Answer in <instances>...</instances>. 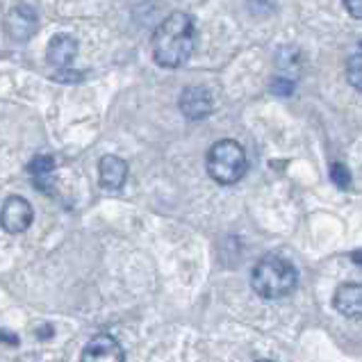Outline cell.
<instances>
[{
    "instance_id": "obj_1",
    "label": "cell",
    "mask_w": 362,
    "mask_h": 362,
    "mask_svg": "<svg viewBox=\"0 0 362 362\" xmlns=\"http://www.w3.org/2000/svg\"><path fill=\"white\" fill-rule=\"evenodd\" d=\"M196 46L194 18L185 12H173L155 28L151 48L153 59L164 69H178L187 62Z\"/></svg>"
},
{
    "instance_id": "obj_2",
    "label": "cell",
    "mask_w": 362,
    "mask_h": 362,
    "mask_svg": "<svg viewBox=\"0 0 362 362\" xmlns=\"http://www.w3.org/2000/svg\"><path fill=\"white\" fill-rule=\"evenodd\" d=\"M296 283H298L296 267L281 255H264L262 260L255 262L251 272L253 292L262 298H269V301L292 294Z\"/></svg>"
},
{
    "instance_id": "obj_3",
    "label": "cell",
    "mask_w": 362,
    "mask_h": 362,
    "mask_svg": "<svg viewBox=\"0 0 362 362\" xmlns=\"http://www.w3.org/2000/svg\"><path fill=\"white\" fill-rule=\"evenodd\" d=\"M205 167L214 182L219 185H235L240 182L248 171V158L240 141L221 139L216 141L208 153Z\"/></svg>"
},
{
    "instance_id": "obj_4",
    "label": "cell",
    "mask_w": 362,
    "mask_h": 362,
    "mask_svg": "<svg viewBox=\"0 0 362 362\" xmlns=\"http://www.w3.org/2000/svg\"><path fill=\"white\" fill-rule=\"evenodd\" d=\"M35 221V210L23 196H9L0 208V226L9 235L25 233Z\"/></svg>"
},
{
    "instance_id": "obj_5",
    "label": "cell",
    "mask_w": 362,
    "mask_h": 362,
    "mask_svg": "<svg viewBox=\"0 0 362 362\" xmlns=\"http://www.w3.org/2000/svg\"><path fill=\"white\" fill-rule=\"evenodd\" d=\"M37 28H39V18L35 7L30 5H14L5 16V33L16 44H23V41L33 39Z\"/></svg>"
},
{
    "instance_id": "obj_6",
    "label": "cell",
    "mask_w": 362,
    "mask_h": 362,
    "mask_svg": "<svg viewBox=\"0 0 362 362\" xmlns=\"http://www.w3.org/2000/svg\"><path fill=\"white\" fill-rule=\"evenodd\" d=\"M80 362H126V351L110 333H98L82 349Z\"/></svg>"
},
{
    "instance_id": "obj_7",
    "label": "cell",
    "mask_w": 362,
    "mask_h": 362,
    "mask_svg": "<svg viewBox=\"0 0 362 362\" xmlns=\"http://www.w3.org/2000/svg\"><path fill=\"white\" fill-rule=\"evenodd\" d=\"M212 107H214V98H212L208 87L192 85V87L182 89V94H180V112L185 115V119L201 121V119L212 115Z\"/></svg>"
},
{
    "instance_id": "obj_8",
    "label": "cell",
    "mask_w": 362,
    "mask_h": 362,
    "mask_svg": "<svg viewBox=\"0 0 362 362\" xmlns=\"http://www.w3.org/2000/svg\"><path fill=\"white\" fill-rule=\"evenodd\" d=\"M76 57H78V39L76 37L62 33V35H55L53 39H50L48 50H46V59H48L50 66H55L59 71L71 69Z\"/></svg>"
},
{
    "instance_id": "obj_9",
    "label": "cell",
    "mask_w": 362,
    "mask_h": 362,
    "mask_svg": "<svg viewBox=\"0 0 362 362\" xmlns=\"http://www.w3.org/2000/svg\"><path fill=\"white\" fill-rule=\"evenodd\" d=\"M333 308L342 317H362V283H344L335 289Z\"/></svg>"
},
{
    "instance_id": "obj_10",
    "label": "cell",
    "mask_w": 362,
    "mask_h": 362,
    "mask_svg": "<svg viewBox=\"0 0 362 362\" xmlns=\"http://www.w3.org/2000/svg\"><path fill=\"white\" fill-rule=\"evenodd\" d=\"M98 178L105 189H121L128 180V162L121 160L119 155H105L98 162Z\"/></svg>"
},
{
    "instance_id": "obj_11",
    "label": "cell",
    "mask_w": 362,
    "mask_h": 362,
    "mask_svg": "<svg viewBox=\"0 0 362 362\" xmlns=\"http://www.w3.org/2000/svg\"><path fill=\"white\" fill-rule=\"evenodd\" d=\"M55 169H57V164H55L53 155H37V158L28 164V171H30V175H33L35 187L41 189V192H46V194L53 192V173H55Z\"/></svg>"
},
{
    "instance_id": "obj_12",
    "label": "cell",
    "mask_w": 362,
    "mask_h": 362,
    "mask_svg": "<svg viewBox=\"0 0 362 362\" xmlns=\"http://www.w3.org/2000/svg\"><path fill=\"white\" fill-rule=\"evenodd\" d=\"M346 80H349V85L362 91V53L354 55L349 59V64H346Z\"/></svg>"
},
{
    "instance_id": "obj_13",
    "label": "cell",
    "mask_w": 362,
    "mask_h": 362,
    "mask_svg": "<svg viewBox=\"0 0 362 362\" xmlns=\"http://www.w3.org/2000/svg\"><path fill=\"white\" fill-rule=\"evenodd\" d=\"M330 180H333L339 189H346L351 185V173H349V169L344 167V164L335 162V164H330Z\"/></svg>"
},
{
    "instance_id": "obj_14",
    "label": "cell",
    "mask_w": 362,
    "mask_h": 362,
    "mask_svg": "<svg viewBox=\"0 0 362 362\" xmlns=\"http://www.w3.org/2000/svg\"><path fill=\"white\" fill-rule=\"evenodd\" d=\"M276 64L281 66L283 71L298 66V50L296 48H283L281 53H278V57H276Z\"/></svg>"
},
{
    "instance_id": "obj_15",
    "label": "cell",
    "mask_w": 362,
    "mask_h": 362,
    "mask_svg": "<svg viewBox=\"0 0 362 362\" xmlns=\"http://www.w3.org/2000/svg\"><path fill=\"white\" fill-rule=\"evenodd\" d=\"M294 80L292 78H276L274 82H272V91L274 94H278V96H289L294 91Z\"/></svg>"
},
{
    "instance_id": "obj_16",
    "label": "cell",
    "mask_w": 362,
    "mask_h": 362,
    "mask_svg": "<svg viewBox=\"0 0 362 362\" xmlns=\"http://www.w3.org/2000/svg\"><path fill=\"white\" fill-rule=\"evenodd\" d=\"M344 7L351 16L362 21V0H344Z\"/></svg>"
},
{
    "instance_id": "obj_17",
    "label": "cell",
    "mask_w": 362,
    "mask_h": 362,
    "mask_svg": "<svg viewBox=\"0 0 362 362\" xmlns=\"http://www.w3.org/2000/svg\"><path fill=\"white\" fill-rule=\"evenodd\" d=\"M0 342H5L9 346H18V335L7 333V330H0Z\"/></svg>"
},
{
    "instance_id": "obj_18",
    "label": "cell",
    "mask_w": 362,
    "mask_h": 362,
    "mask_svg": "<svg viewBox=\"0 0 362 362\" xmlns=\"http://www.w3.org/2000/svg\"><path fill=\"white\" fill-rule=\"evenodd\" d=\"M351 260H354L358 267H362V248H358V251L351 253Z\"/></svg>"
},
{
    "instance_id": "obj_19",
    "label": "cell",
    "mask_w": 362,
    "mask_h": 362,
    "mask_svg": "<svg viewBox=\"0 0 362 362\" xmlns=\"http://www.w3.org/2000/svg\"><path fill=\"white\" fill-rule=\"evenodd\" d=\"M255 362H274V360H255Z\"/></svg>"
}]
</instances>
